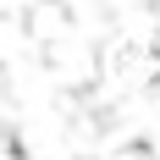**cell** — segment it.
<instances>
[{"label": "cell", "mask_w": 160, "mask_h": 160, "mask_svg": "<svg viewBox=\"0 0 160 160\" xmlns=\"http://www.w3.org/2000/svg\"><path fill=\"white\" fill-rule=\"evenodd\" d=\"M55 22L66 28V11H61V0H39V6H33V17H28V28L39 33V39H50V28H55Z\"/></svg>", "instance_id": "1"}]
</instances>
